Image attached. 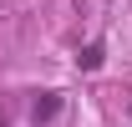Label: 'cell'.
<instances>
[{
    "label": "cell",
    "mask_w": 132,
    "mask_h": 127,
    "mask_svg": "<svg viewBox=\"0 0 132 127\" xmlns=\"http://www.w3.org/2000/svg\"><path fill=\"white\" fill-rule=\"evenodd\" d=\"M76 61H81L86 71H97V66H102V41H92V46H86L81 56H76Z\"/></svg>",
    "instance_id": "7a4b0ae2"
},
{
    "label": "cell",
    "mask_w": 132,
    "mask_h": 127,
    "mask_svg": "<svg viewBox=\"0 0 132 127\" xmlns=\"http://www.w3.org/2000/svg\"><path fill=\"white\" fill-rule=\"evenodd\" d=\"M56 112H61V97H56V92H41V97H36V107H31V122L41 127V122H51Z\"/></svg>",
    "instance_id": "6da1fadb"
}]
</instances>
